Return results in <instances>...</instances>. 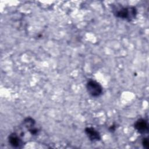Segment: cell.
I'll use <instances>...</instances> for the list:
<instances>
[{
  "mask_svg": "<svg viewBox=\"0 0 149 149\" xmlns=\"http://www.w3.org/2000/svg\"><path fill=\"white\" fill-rule=\"evenodd\" d=\"M86 88L88 94L94 97H99L102 93V87L101 85L94 80H89L87 81Z\"/></svg>",
  "mask_w": 149,
  "mask_h": 149,
  "instance_id": "2",
  "label": "cell"
},
{
  "mask_svg": "<svg viewBox=\"0 0 149 149\" xmlns=\"http://www.w3.org/2000/svg\"><path fill=\"white\" fill-rule=\"evenodd\" d=\"M9 143L11 146L15 148H21L23 144V141L19 134L12 133L8 137Z\"/></svg>",
  "mask_w": 149,
  "mask_h": 149,
  "instance_id": "3",
  "label": "cell"
},
{
  "mask_svg": "<svg viewBox=\"0 0 149 149\" xmlns=\"http://www.w3.org/2000/svg\"><path fill=\"white\" fill-rule=\"evenodd\" d=\"M113 13L117 17L132 21L136 17L137 9L134 6H119L115 8Z\"/></svg>",
  "mask_w": 149,
  "mask_h": 149,
  "instance_id": "1",
  "label": "cell"
},
{
  "mask_svg": "<svg viewBox=\"0 0 149 149\" xmlns=\"http://www.w3.org/2000/svg\"><path fill=\"white\" fill-rule=\"evenodd\" d=\"M135 129L140 134H145L148 132V125L146 120L144 119H138L134 125Z\"/></svg>",
  "mask_w": 149,
  "mask_h": 149,
  "instance_id": "4",
  "label": "cell"
},
{
  "mask_svg": "<svg viewBox=\"0 0 149 149\" xmlns=\"http://www.w3.org/2000/svg\"><path fill=\"white\" fill-rule=\"evenodd\" d=\"M84 132L90 140H91V141H99L101 139V136L100 133L93 127H87L85 129Z\"/></svg>",
  "mask_w": 149,
  "mask_h": 149,
  "instance_id": "5",
  "label": "cell"
},
{
  "mask_svg": "<svg viewBox=\"0 0 149 149\" xmlns=\"http://www.w3.org/2000/svg\"><path fill=\"white\" fill-rule=\"evenodd\" d=\"M142 144L145 148L148 149L149 148V141L147 138H144L142 140Z\"/></svg>",
  "mask_w": 149,
  "mask_h": 149,
  "instance_id": "6",
  "label": "cell"
}]
</instances>
